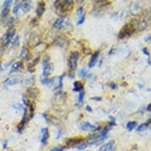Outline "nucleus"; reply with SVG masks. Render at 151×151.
<instances>
[{
  "label": "nucleus",
  "mask_w": 151,
  "mask_h": 151,
  "mask_svg": "<svg viewBox=\"0 0 151 151\" xmlns=\"http://www.w3.org/2000/svg\"><path fill=\"white\" fill-rule=\"evenodd\" d=\"M54 6L56 11L62 14H66L71 11L74 7V3L72 0H55Z\"/></svg>",
  "instance_id": "obj_1"
},
{
  "label": "nucleus",
  "mask_w": 151,
  "mask_h": 151,
  "mask_svg": "<svg viewBox=\"0 0 151 151\" xmlns=\"http://www.w3.org/2000/svg\"><path fill=\"white\" fill-rule=\"evenodd\" d=\"M134 30H135V26L133 24H131V23L126 24L119 31V34H118V38L124 39L126 37H131L134 32Z\"/></svg>",
  "instance_id": "obj_2"
},
{
  "label": "nucleus",
  "mask_w": 151,
  "mask_h": 151,
  "mask_svg": "<svg viewBox=\"0 0 151 151\" xmlns=\"http://www.w3.org/2000/svg\"><path fill=\"white\" fill-rule=\"evenodd\" d=\"M80 54L79 52L77 51L70 52V54L69 59H68V67L71 71H74V70L76 69L78 65V61L79 60Z\"/></svg>",
  "instance_id": "obj_3"
},
{
  "label": "nucleus",
  "mask_w": 151,
  "mask_h": 151,
  "mask_svg": "<svg viewBox=\"0 0 151 151\" xmlns=\"http://www.w3.org/2000/svg\"><path fill=\"white\" fill-rule=\"evenodd\" d=\"M15 37V29H9L6 31L4 36L2 38V45L3 47H7L8 45H10V43L12 42L13 39Z\"/></svg>",
  "instance_id": "obj_4"
},
{
  "label": "nucleus",
  "mask_w": 151,
  "mask_h": 151,
  "mask_svg": "<svg viewBox=\"0 0 151 151\" xmlns=\"http://www.w3.org/2000/svg\"><path fill=\"white\" fill-rule=\"evenodd\" d=\"M52 72L51 63H50V58L48 55H46L44 59L43 62V76L45 78H47Z\"/></svg>",
  "instance_id": "obj_5"
},
{
  "label": "nucleus",
  "mask_w": 151,
  "mask_h": 151,
  "mask_svg": "<svg viewBox=\"0 0 151 151\" xmlns=\"http://www.w3.org/2000/svg\"><path fill=\"white\" fill-rule=\"evenodd\" d=\"M27 111V109L25 108V112H24V115H23L22 119L21 122L18 124V125H17V132H18V133H22V131H24V129H25V127H26V124H28V122H29V120L30 119L29 116H28L29 113H28Z\"/></svg>",
  "instance_id": "obj_6"
},
{
  "label": "nucleus",
  "mask_w": 151,
  "mask_h": 151,
  "mask_svg": "<svg viewBox=\"0 0 151 151\" xmlns=\"http://www.w3.org/2000/svg\"><path fill=\"white\" fill-rule=\"evenodd\" d=\"M13 0H5L3 3V7H2V11H1V17L2 18H6L9 14L10 12V6L12 5Z\"/></svg>",
  "instance_id": "obj_7"
},
{
  "label": "nucleus",
  "mask_w": 151,
  "mask_h": 151,
  "mask_svg": "<svg viewBox=\"0 0 151 151\" xmlns=\"http://www.w3.org/2000/svg\"><path fill=\"white\" fill-rule=\"evenodd\" d=\"M81 129L84 131H96L100 130L101 127L93 125V124H91L90 123H88V122H83L81 124Z\"/></svg>",
  "instance_id": "obj_8"
},
{
  "label": "nucleus",
  "mask_w": 151,
  "mask_h": 151,
  "mask_svg": "<svg viewBox=\"0 0 151 151\" xmlns=\"http://www.w3.org/2000/svg\"><path fill=\"white\" fill-rule=\"evenodd\" d=\"M83 142V138H70L68 139L66 141V145L68 146H78L79 144L82 143Z\"/></svg>",
  "instance_id": "obj_9"
},
{
  "label": "nucleus",
  "mask_w": 151,
  "mask_h": 151,
  "mask_svg": "<svg viewBox=\"0 0 151 151\" xmlns=\"http://www.w3.org/2000/svg\"><path fill=\"white\" fill-rule=\"evenodd\" d=\"M50 137L49 134V130L47 127H45V128L42 129L41 131V144L43 146H46L47 143V141H48V139Z\"/></svg>",
  "instance_id": "obj_10"
},
{
  "label": "nucleus",
  "mask_w": 151,
  "mask_h": 151,
  "mask_svg": "<svg viewBox=\"0 0 151 151\" xmlns=\"http://www.w3.org/2000/svg\"><path fill=\"white\" fill-rule=\"evenodd\" d=\"M32 8V0H22L21 3V9L24 13H28Z\"/></svg>",
  "instance_id": "obj_11"
},
{
  "label": "nucleus",
  "mask_w": 151,
  "mask_h": 151,
  "mask_svg": "<svg viewBox=\"0 0 151 151\" xmlns=\"http://www.w3.org/2000/svg\"><path fill=\"white\" fill-rule=\"evenodd\" d=\"M27 93L29 97H31L32 99H37L40 94V91L36 87H30L27 89Z\"/></svg>",
  "instance_id": "obj_12"
},
{
  "label": "nucleus",
  "mask_w": 151,
  "mask_h": 151,
  "mask_svg": "<svg viewBox=\"0 0 151 151\" xmlns=\"http://www.w3.org/2000/svg\"><path fill=\"white\" fill-rule=\"evenodd\" d=\"M100 55V52L99 51H97V52H95L93 54V55L91 56V59L89 60V64H88V67H89V69H91L93 67L96 65L97 62V60H98V58H99Z\"/></svg>",
  "instance_id": "obj_13"
},
{
  "label": "nucleus",
  "mask_w": 151,
  "mask_h": 151,
  "mask_svg": "<svg viewBox=\"0 0 151 151\" xmlns=\"http://www.w3.org/2000/svg\"><path fill=\"white\" fill-rule=\"evenodd\" d=\"M45 1H40L38 3V5H37V15L39 17H40L43 15V14L45 13Z\"/></svg>",
  "instance_id": "obj_14"
},
{
  "label": "nucleus",
  "mask_w": 151,
  "mask_h": 151,
  "mask_svg": "<svg viewBox=\"0 0 151 151\" xmlns=\"http://www.w3.org/2000/svg\"><path fill=\"white\" fill-rule=\"evenodd\" d=\"M114 141H109L99 149V151H114Z\"/></svg>",
  "instance_id": "obj_15"
},
{
  "label": "nucleus",
  "mask_w": 151,
  "mask_h": 151,
  "mask_svg": "<svg viewBox=\"0 0 151 151\" xmlns=\"http://www.w3.org/2000/svg\"><path fill=\"white\" fill-rule=\"evenodd\" d=\"M22 82V78L18 77H14L12 78H7L4 82V85L5 86H14V85L18 84Z\"/></svg>",
  "instance_id": "obj_16"
},
{
  "label": "nucleus",
  "mask_w": 151,
  "mask_h": 151,
  "mask_svg": "<svg viewBox=\"0 0 151 151\" xmlns=\"http://www.w3.org/2000/svg\"><path fill=\"white\" fill-rule=\"evenodd\" d=\"M63 24H64V19L63 17H59L53 23V27L57 30L62 29L63 27Z\"/></svg>",
  "instance_id": "obj_17"
},
{
  "label": "nucleus",
  "mask_w": 151,
  "mask_h": 151,
  "mask_svg": "<svg viewBox=\"0 0 151 151\" xmlns=\"http://www.w3.org/2000/svg\"><path fill=\"white\" fill-rule=\"evenodd\" d=\"M22 67H23V65H22V62L14 63L12 65V67H11L10 73H12V72L18 71V70H19L21 68H22Z\"/></svg>",
  "instance_id": "obj_18"
},
{
  "label": "nucleus",
  "mask_w": 151,
  "mask_h": 151,
  "mask_svg": "<svg viewBox=\"0 0 151 151\" xmlns=\"http://www.w3.org/2000/svg\"><path fill=\"white\" fill-rule=\"evenodd\" d=\"M83 90V84L80 81H76L74 82V91L81 92Z\"/></svg>",
  "instance_id": "obj_19"
},
{
  "label": "nucleus",
  "mask_w": 151,
  "mask_h": 151,
  "mask_svg": "<svg viewBox=\"0 0 151 151\" xmlns=\"http://www.w3.org/2000/svg\"><path fill=\"white\" fill-rule=\"evenodd\" d=\"M109 2L108 0H97L95 3V6L97 7H103V6H106L109 4Z\"/></svg>",
  "instance_id": "obj_20"
},
{
  "label": "nucleus",
  "mask_w": 151,
  "mask_h": 151,
  "mask_svg": "<svg viewBox=\"0 0 151 151\" xmlns=\"http://www.w3.org/2000/svg\"><path fill=\"white\" fill-rule=\"evenodd\" d=\"M137 29L142 32V31H143L146 27H147V23L145 21H141V22H139L137 23Z\"/></svg>",
  "instance_id": "obj_21"
},
{
  "label": "nucleus",
  "mask_w": 151,
  "mask_h": 151,
  "mask_svg": "<svg viewBox=\"0 0 151 151\" xmlns=\"http://www.w3.org/2000/svg\"><path fill=\"white\" fill-rule=\"evenodd\" d=\"M137 125H138L137 122L129 121L128 123L127 124V128L128 131H133V130L136 127Z\"/></svg>",
  "instance_id": "obj_22"
},
{
  "label": "nucleus",
  "mask_w": 151,
  "mask_h": 151,
  "mask_svg": "<svg viewBox=\"0 0 151 151\" xmlns=\"http://www.w3.org/2000/svg\"><path fill=\"white\" fill-rule=\"evenodd\" d=\"M149 127H150V125H149V124L147 122H146V123H143V124H141L138 127H137V131H138V132H142V131H146Z\"/></svg>",
  "instance_id": "obj_23"
},
{
  "label": "nucleus",
  "mask_w": 151,
  "mask_h": 151,
  "mask_svg": "<svg viewBox=\"0 0 151 151\" xmlns=\"http://www.w3.org/2000/svg\"><path fill=\"white\" fill-rule=\"evenodd\" d=\"M21 9V3H19L18 0H15L14 6V9H13V13L14 14H17V12L19 11V10Z\"/></svg>",
  "instance_id": "obj_24"
},
{
  "label": "nucleus",
  "mask_w": 151,
  "mask_h": 151,
  "mask_svg": "<svg viewBox=\"0 0 151 151\" xmlns=\"http://www.w3.org/2000/svg\"><path fill=\"white\" fill-rule=\"evenodd\" d=\"M85 19H86V14H84L81 15L78 17V20L77 22V25H82L85 22Z\"/></svg>",
  "instance_id": "obj_25"
},
{
  "label": "nucleus",
  "mask_w": 151,
  "mask_h": 151,
  "mask_svg": "<svg viewBox=\"0 0 151 151\" xmlns=\"http://www.w3.org/2000/svg\"><path fill=\"white\" fill-rule=\"evenodd\" d=\"M84 97H85V92L84 90H82V91L80 92L79 95H78V103H79V104H83Z\"/></svg>",
  "instance_id": "obj_26"
},
{
  "label": "nucleus",
  "mask_w": 151,
  "mask_h": 151,
  "mask_svg": "<svg viewBox=\"0 0 151 151\" xmlns=\"http://www.w3.org/2000/svg\"><path fill=\"white\" fill-rule=\"evenodd\" d=\"M78 76L81 78H85V77H86V76H88V74H87L86 70L84 69V68L78 72Z\"/></svg>",
  "instance_id": "obj_27"
},
{
  "label": "nucleus",
  "mask_w": 151,
  "mask_h": 151,
  "mask_svg": "<svg viewBox=\"0 0 151 151\" xmlns=\"http://www.w3.org/2000/svg\"><path fill=\"white\" fill-rule=\"evenodd\" d=\"M89 143H81L79 144L78 146H77L76 147H77V149L78 150H84V149H86L87 147V146H89Z\"/></svg>",
  "instance_id": "obj_28"
},
{
  "label": "nucleus",
  "mask_w": 151,
  "mask_h": 151,
  "mask_svg": "<svg viewBox=\"0 0 151 151\" xmlns=\"http://www.w3.org/2000/svg\"><path fill=\"white\" fill-rule=\"evenodd\" d=\"M66 149L63 146H56V147H54L52 148V150H50V151H65Z\"/></svg>",
  "instance_id": "obj_29"
},
{
  "label": "nucleus",
  "mask_w": 151,
  "mask_h": 151,
  "mask_svg": "<svg viewBox=\"0 0 151 151\" xmlns=\"http://www.w3.org/2000/svg\"><path fill=\"white\" fill-rule=\"evenodd\" d=\"M22 100H23V103H24V104H25V107H28V106H29V105L30 101H29V100L27 99V98H26V97H24L22 98Z\"/></svg>",
  "instance_id": "obj_30"
},
{
  "label": "nucleus",
  "mask_w": 151,
  "mask_h": 151,
  "mask_svg": "<svg viewBox=\"0 0 151 151\" xmlns=\"http://www.w3.org/2000/svg\"><path fill=\"white\" fill-rule=\"evenodd\" d=\"M109 86H110V88H111V89H116V83H114V82H111V83H110Z\"/></svg>",
  "instance_id": "obj_31"
},
{
  "label": "nucleus",
  "mask_w": 151,
  "mask_h": 151,
  "mask_svg": "<svg viewBox=\"0 0 151 151\" xmlns=\"http://www.w3.org/2000/svg\"><path fill=\"white\" fill-rule=\"evenodd\" d=\"M90 99L94 100V101H101L102 100V98L101 97H91Z\"/></svg>",
  "instance_id": "obj_32"
},
{
  "label": "nucleus",
  "mask_w": 151,
  "mask_h": 151,
  "mask_svg": "<svg viewBox=\"0 0 151 151\" xmlns=\"http://www.w3.org/2000/svg\"><path fill=\"white\" fill-rule=\"evenodd\" d=\"M142 52H143L145 54L147 55L149 57H150V53H149L148 51H147V48H143V49H142Z\"/></svg>",
  "instance_id": "obj_33"
},
{
  "label": "nucleus",
  "mask_w": 151,
  "mask_h": 151,
  "mask_svg": "<svg viewBox=\"0 0 151 151\" xmlns=\"http://www.w3.org/2000/svg\"><path fill=\"white\" fill-rule=\"evenodd\" d=\"M146 111H151V103L150 104H148L147 107H146Z\"/></svg>",
  "instance_id": "obj_34"
},
{
  "label": "nucleus",
  "mask_w": 151,
  "mask_h": 151,
  "mask_svg": "<svg viewBox=\"0 0 151 151\" xmlns=\"http://www.w3.org/2000/svg\"><path fill=\"white\" fill-rule=\"evenodd\" d=\"M86 110H87V111H90V112H91V111H92L91 107H90V106H87L86 107Z\"/></svg>",
  "instance_id": "obj_35"
},
{
  "label": "nucleus",
  "mask_w": 151,
  "mask_h": 151,
  "mask_svg": "<svg viewBox=\"0 0 151 151\" xmlns=\"http://www.w3.org/2000/svg\"><path fill=\"white\" fill-rule=\"evenodd\" d=\"M147 123H148L149 125H150V126H151V116H150V118L149 119L148 121H147Z\"/></svg>",
  "instance_id": "obj_36"
}]
</instances>
